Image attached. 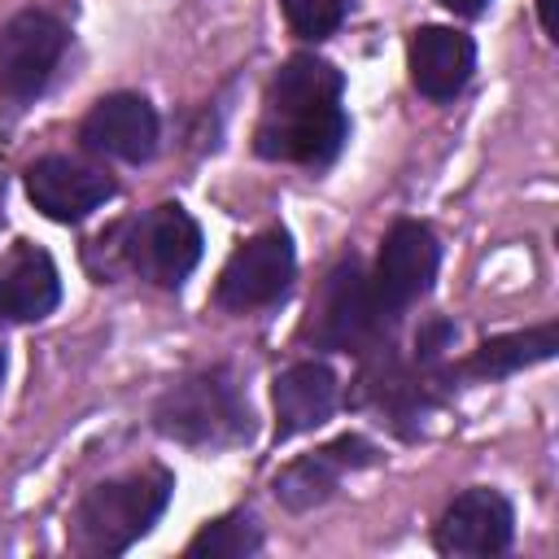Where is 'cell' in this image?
Returning a JSON list of instances; mask_svg holds the SVG:
<instances>
[{
  "label": "cell",
  "mask_w": 559,
  "mask_h": 559,
  "mask_svg": "<svg viewBox=\"0 0 559 559\" xmlns=\"http://www.w3.org/2000/svg\"><path fill=\"white\" fill-rule=\"evenodd\" d=\"M349 135L341 109V74L319 57H288L266 87V105L253 131V144L271 162L328 166Z\"/></svg>",
  "instance_id": "cell-1"
},
{
  "label": "cell",
  "mask_w": 559,
  "mask_h": 559,
  "mask_svg": "<svg viewBox=\"0 0 559 559\" xmlns=\"http://www.w3.org/2000/svg\"><path fill=\"white\" fill-rule=\"evenodd\" d=\"M170 472L166 467H140L114 480H100L83 493L70 520V546L79 555H122L131 542H140L157 515L170 502Z\"/></svg>",
  "instance_id": "cell-2"
},
{
  "label": "cell",
  "mask_w": 559,
  "mask_h": 559,
  "mask_svg": "<svg viewBox=\"0 0 559 559\" xmlns=\"http://www.w3.org/2000/svg\"><path fill=\"white\" fill-rule=\"evenodd\" d=\"M153 424L162 437L197 450H227L253 437V411L227 371H201L170 384L153 406Z\"/></svg>",
  "instance_id": "cell-3"
},
{
  "label": "cell",
  "mask_w": 559,
  "mask_h": 559,
  "mask_svg": "<svg viewBox=\"0 0 559 559\" xmlns=\"http://www.w3.org/2000/svg\"><path fill=\"white\" fill-rule=\"evenodd\" d=\"M384 314L389 310L380 306L362 266L349 258V262L328 271L319 297L310 301V336L323 349H358L380 332Z\"/></svg>",
  "instance_id": "cell-4"
},
{
  "label": "cell",
  "mask_w": 559,
  "mask_h": 559,
  "mask_svg": "<svg viewBox=\"0 0 559 559\" xmlns=\"http://www.w3.org/2000/svg\"><path fill=\"white\" fill-rule=\"evenodd\" d=\"M293 271H297L293 240L284 231H258L227 258L218 288H214V301L223 310H236V314L262 310L288 293Z\"/></svg>",
  "instance_id": "cell-5"
},
{
  "label": "cell",
  "mask_w": 559,
  "mask_h": 559,
  "mask_svg": "<svg viewBox=\"0 0 559 559\" xmlns=\"http://www.w3.org/2000/svg\"><path fill=\"white\" fill-rule=\"evenodd\" d=\"M66 52V26L44 9H22L0 26V92L31 100Z\"/></svg>",
  "instance_id": "cell-6"
},
{
  "label": "cell",
  "mask_w": 559,
  "mask_h": 559,
  "mask_svg": "<svg viewBox=\"0 0 559 559\" xmlns=\"http://www.w3.org/2000/svg\"><path fill=\"white\" fill-rule=\"evenodd\" d=\"M201 258V227L183 205L148 210L127 240V262L157 288H179Z\"/></svg>",
  "instance_id": "cell-7"
},
{
  "label": "cell",
  "mask_w": 559,
  "mask_h": 559,
  "mask_svg": "<svg viewBox=\"0 0 559 559\" xmlns=\"http://www.w3.org/2000/svg\"><path fill=\"white\" fill-rule=\"evenodd\" d=\"M437 262H441V245L424 223H415V218L393 223L384 245H380L376 284H371L380 306L393 314V310H406L411 301H419L432 288Z\"/></svg>",
  "instance_id": "cell-8"
},
{
  "label": "cell",
  "mask_w": 559,
  "mask_h": 559,
  "mask_svg": "<svg viewBox=\"0 0 559 559\" xmlns=\"http://www.w3.org/2000/svg\"><path fill=\"white\" fill-rule=\"evenodd\" d=\"M26 197L52 223H79L114 197V179L79 157H39L26 166Z\"/></svg>",
  "instance_id": "cell-9"
},
{
  "label": "cell",
  "mask_w": 559,
  "mask_h": 559,
  "mask_svg": "<svg viewBox=\"0 0 559 559\" xmlns=\"http://www.w3.org/2000/svg\"><path fill=\"white\" fill-rule=\"evenodd\" d=\"M515 533V511L498 489H467L459 493L445 515L437 520V550L441 555H502Z\"/></svg>",
  "instance_id": "cell-10"
},
{
  "label": "cell",
  "mask_w": 559,
  "mask_h": 559,
  "mask_svg": "<svg viewBox=\"0 0 559 559\" xmlns=\"http://www.w3.org/2000/svg\"><path fill=\"white\" fill-rule=\"evenodd\" d=\"M79 140L100 153V157H118V162H148L153 148H157V114L144 96L135 92H114V96H100L83 127H79Z\"/></svg>",
  "instance_id": "cell-11"
},
{
  "label": "cell",
  "mask_w": 559,
  "mask_h": 559,
  "mask_svg": "<svg viewBox=\"0 0 559 559\" xmlns=\"http://www.w3.org/2000/svg\"><path fill=\"white\" fill-rule=\"evenodd\" d=\"M367 463H376V445L367 437H336V441L319 445L314 454H301L297 463H288L275 476V498L288 511H310L336 493L345 472H358Z\"/></svg>",
  "instance_id": "cell-12"
},
{
  "label": "cell",
  "mask_w": 559,
  "mask_h": 559,
  "mask_svg": "<svg viewBox=\"0 0 559 559\" xmlns=\"http://www.w3.org/2000/svg\"><path fill=\"white\" fill-rule=\"evenodd\" d=\"M61 301V280L52 258L31 245L17 240L4 258H0V323H31L52 314Z\"/></svg>",
  "instance_id": "cell-13"
},
{
  "label": "cell",
  "mask_w": 559,
  "mask_h": 559,
  "mask_svg": "<svg viewBox=\"0 0 559 559\" xmlns=\"http://www.w3.org/2000/svg\"><path fill=\"white\" fill-rule=\"evenodd\" d=\"M476 70V44L454 26H419L411 35V83L428 100H450Z\"/></svg>",
  "instance_id": "cell-14"
},
{
  "label": "cell",
  "mask_w": 559,
  "mask_h": 559,
  "mask_svg": "<svg viewBox=\"0 0 559 559\" xmlns=\"http://www.w3.org/2000/svg\"><path fill=\"white\" fill-rule=\"evenodd\" d=\"M336 411V376L328 362H293L275 380V432L297 437Z\"/></svg>",
  "instance_id": "cell-15"
},
{
  "label": "cell",
  "mask_w": 559,
  "mask_h": 559,
  "mask_svg": "<svg viewBox=\"0 0 559 559\" xmlns=\"http://www.w3.org/2000/svg\"><path fill=\"white\" fill-rule=\"evenodd\" d=\"M559 349V328L542 323V328H524V332H507V336H489L485 345L472 349V358L463 362V376H480V380H502L515 376L533 362H546Z\"/></svg>",
  "instance_id": "cell-16"
},
{
  "label": "cell",
  "mask_w": 559,
  "mask_h": 559,
  "mask_svg": "<svg viewBox=\"0 0 559 559\" xmlns=\"http://www.w3.org/2000/svg\"><path fill=\"white\" fill-rule=\"evenodd\" d=\"M262 546V533L253 524V515H223L214 524H205L192 542L188 555H210V559H245Z\"/></svg>",
  "instance_id": "cell-17"
},
{
  "label": "cell",
  "mask_w": 559,
  "mask_h": 559,
  "mask_svg": "<svg viewBox=\"0 0 559 559\" xmlns=\"http://www.w3.org/2000/svg\"><path fill=\"white\" fill-rule=\"evenodd\" d=\"M284 4V17L288 26L301 35V39H323L341 26L345 17V0H280Z\"/></svg>",
  "instance_id": "cell-18"
},
{
  "label": "cell",
  "mask_w": 559,
  "mask_h": 559,
  "mask_svg": "<svg viewBox=\"0 0 559 559\" xmlns=\"http://www.w3.org/2000/svg\"><path fill=\"white\" fill-rule=\"evenodd\" d=\"M441 4H445V9H454V13H463V17H476L489 0H441Z\"/></svg>",
  "instance_id": "cell-19"
},
{
  "label": "cell",
  "mask_w": 559,
  "mask_h": 559,
  "mask_svg": "<svg viewBox=\"0 0 559 559\" xmlns=\"http://www.w3.org/2000/svg\"><path fill=\"white\" fill-rule=\"evenodd\" d=\"M537 17H542V31L555 35V0H537Z\"/></svg>",
  "instance_id": "cell-20"
},
{
  "label": "cell",
  "mask_w": 559,
  "mask_h": 559,
  "mask_svg": "<svg viewBox=\"0 0 559 559\" xmlns=\"http://www.w3.org/2000/svg\"><path fill=\"white\" fill-rule=\"evenodd\" d=\"M0 384H4V349H0Z\"/></svg>",
  "instance_id": "cell-21"
}]
</instances>
